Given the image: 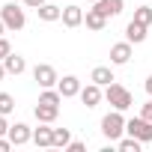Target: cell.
<instances>
[{"instance_id":"cell-25","label":"cell","mask_w":152,"mask_h":152,"mask_svg":"<svg viewBox=\"0 0 152 152\" xmlns=\"http://www.w3.org/2000/svg\"><path fill=\"white\" fill-rule=\"evenodd\" d=\"M66 149H69V152H84V149H87V143H81V140H72Z\"/></svg>"},{"instance_id":"cell-16","label":"cell","mask_w":152,"mask_h":152,"mask_svg":"<svg viewBox=\"0 0 152 152\" xmlns=\"http://www.w3.org/2000/svg\"><path fill=\"white\" fill-rule=\"evenodd\" d=\"M36 15H39V21H60L63 18V6H54V3H42L39 9H36Z\"/></svg>"},{"instance_id":"cell-6","label":"cell","mask_w":152,"mask_h":152,"mask_svg":"<svg viewBox=\"0 0 152 152\" xmlns=\"http://www.w3.org/2000/svg\"><path fill=\"white\" fill-rule=\"evenodd\" d=\"M78 99L87 104V107H99L102 104V99H104V87H99V84H87V87H81V93H78Z\"/></svg>"},{"instance_id":"cell-21","label":"cell","mask_w":152,"mask_h":152,"mask_svg":"<svg viewBox=\"0 0 152 152\" xmlns=\"http://www.w3.org/2000/svg\"><path fill=\"white\" fill-rule=\"evenodd\" d=\"M134 21H140V24L149 27V24H152V6H146V3L137 6V9H134Z\"/></svg>"},{"instance_id":"cell-15","label":"cell","mask_w":152,"mask_h":152,"mask_svg":"<svg viewBox=\"0 0 152 152\" xmlns=\"http://www.w3.org/2000/svg\"><path fill=\"white\" fill-rule=\"evenodd\" d=\"M90 81L99 84V87H107V84H113L116 78H113V69H110V66H96V69L90 72Z\"/></svg>"},{"instance_id":"cell-23","label":"cell","mask_w":152,"mask_h":152,"mask_svg":"<svg viewBox=\"0 0 152 152\" xmlns=\"http://www.w3.org/2000/svg\"><path fill=\"white\" fill-rule=\"evenodd\" d=\"M12 54V45H9V39L6 36H0V60H6Z\"/></svg>"},{"instance_id":"cell-12","label":"cell","mask_w":152,"mask_h":152,"mask_svg":"<svg viewBox=\"0 0 152 152\" xmlns=\"http://www.w3.org/2000/svg\"><path fill=\"white\" fill-rule=\"evenodd\" d=\"M69 30H75V27H81L84 24V9L81 6H63V18H60Z\"/></svg>"},{"instance_id":"cell-19","label":"cell","mask_w":152,"mask_h":152,"mask_svg":"<svg viewBox=\"0 0 152 152\" xmlns=\"http://www.w3.org/2000/svg\"><path fill=\"white\" fill-rule=\"evenodd\" d=\"M116 149H119V152H140V149H143V143H140L137 137H131V134H128V137H119V140H116Z\"/></svg>"},{"instance_id":"cell-7","label":"cell","mask_w":152,"mask_h":152,"mask_svg":"<svg viewBox=\"0 0 152 152\" xmlns=\"http://www.w3.org/2000/svg\"><path fill=\"white\" fill-rule=\"evenodd\" d=\"M81 78H78V75H63V78L57 81V90L63 93V99H75V96H78L81 93Z\"/></svg>"},{"instance_id":"cell-4","label":"cell","mask_w":152,"mask_h":152,"mask_svg":"<svg viewBox=\"0 0 152 152\" xmlns=\"http://www.w3.org/2000/svg\"><path fill=\"white\" fill-rule=\"evenodd\" d=\"M125 131L131 137H137L140 143H152V122L143 119V116H134V119H125Z\"/></svg>"},{"instance_id":"cell-26","label":"cell","mask_w":152,"mask_h":152,"mask_svg":"<svg viewBox=\"0 0 152 152\" xmlns=\"http://www.w3.org/2000/svg\"><path fill=\"white\" fill-rule=\"evenodd\" d=\"M9 134V122H6V116L0 113V137H6Z\"/></svg>"},{"instance_id":"cell-18","label":"cell","mask_w":152,"mask_h":152,"mask_svg":"<svg viewBox=\"0 0 152 152\" xmlns=\"http://www.w3.org/2000/svg\"><path fill=\"white\" fill-rule=\"evenodd\" d=\"M33 143L36 146H51L54 143V128H48V122H39V128H33Z\"/></svg>"},{"instance_id":"cell-28","label":"cell","mask_w":152,"mask_h":152,"mask_svg":"<svg viewBox=\"0 0 152 152\" xmlns=\"http://www.w3.org/2000/svg\"><path fill=\"white\" fill-rule=\"evenodd\" d=\"M21 3H24V6H30V9H39L42 3H48V0H21Z\"/></svg>"},{"instance_id":"cell-27","label":"cell","mask_w":152,"mask_h":152,"mask_svg":"<svg viewBox=\"0 0 152 152\" xmlns=\"http://www.w3.org/2000/svg\"><path fill=\"white\" fill-rule=\"evenodd\" d=\"M12 146H15V143H12L9 137H0V152H9Z\"/></svg>"},{"instance_id":"cell-32","label":"cell","mask_w":152,"mask_h":152,"mask_svg":"<svg viewBox=\"0 0 152 152\" xmlns=\"http://www.w3.org/2000/svg\"><path fill=\"white\" fill-rule=\"evenodd\" d=\"M90 3H96V0H90Z\"/></svg>"},{"instance_id":"cell-24","label":"cell","mask_w":152,"mask_h":152,"mask_svg":"<svg viewBox=\"0 0 152 152\" xmlns=\"http://www.w3.org/2000/svg\"><path fill=\"white\" fill-rule=\"evenodd\" d=\"M140 116H143V119H149V122H152V96H149V102H146V104H143V107H140Z\"/></svg>"},{"instance_id":"cell-3","label":"cell","mask_w":152,"mask_h":152,"mask_svg":"<svg viewBox=\"0 0 152 152\" xmlns=\"http://www.w3.org/2000/svg\"><path fill=\"white\" fill-rule=\"evenodd\" d=\"M0 18H3L6 30H24V24H27V15H24V9H21L18 3H3Z\"/></svg>"},{"instance_id":"cell-9","label":"cell","mask_w":152,"mask_h":152,"mask_svg":"<svg viewBox=\"0 0 152 152\" xmlns=\"http://www.w3.org/2000/svg\"><path fill=\"white\" fill-rule=\"evenodd\" d=\"M128 60H131V42H128V39L110 45V63H113V66H125Z\"/></svg>"},{"instance_id":"cell-17","label":"cell","mask_w":152,"mask_h":152,"mask_svg":"<svg viewBox=\"0 0 152 152\" xmlns=\"http://www.w3.org/2000/svg\"><path fill=\"white\" fill-rule=\"evenodd\" d=\"M3 66H6V72H9V75H24V72H27V60H24L21 54H15V51L3 60Z\"/></svg>"},{"instance_id":"cell-30","label":"cell","mask_w":152,"mask_h":152,"mask_svg":"<svg viewBox=\"0 0 152 152\" xmlns=\"http://www.w3.org/2000/svg\"><path fill=\"white\" fill-rule=\"evenodd\" d=\"M146 93L152 96V75H149V78H146Z\"/></svg>"},{"instance_id":"cell-29","label":"cell","mask_w":152,"mask_h":152,"mask_svg":"<svg viewBox=\"0 0 152 152\" xmlns=\"http://www.w3.org/2000/svg\"><path fill=\"white\" fill-rule=\"evenodd\" d=\"M6 75H9V72H6V66H3V60H0V81H3Z\"/></svg>"},{"instance_id":"cell-22","label":"cell","mask_w":152,"mask_h":152,"mask_svg":"<svg viewBox=\"0 0 152 152\" xmlns=\"http://www.w3.org/2000/svg\"><path fill=\"white\" fill-rule=\"evenodd\" d=\"M15 110V99L9 96V93H0V113H3V116H9Z\"/></svg>"},{"instance_id":"cell-2","label":"cell","mask_w":152,"mask_h":152,"mask_svg":"<svg viewBox=\"0 0 152 152\" xmlns=\"http://www.w3.org/2000/svg\"><path fill=\"white\" fill-rule=\"evenodd\" d=\"M102 134L107 140H113V143L125 134V116H122V110H110V113L102 116Z\"/></svg>"},{"instance_id":"cell-8","label":"cell","mask_w":152,"mask_h":152,"mask_svg":"<svg viewBox=\"0 0 152 152\" xmlns=\"http://www.w3.org/2000/svg\"><path fill=\"white\" fill-rule=\"evenodd\" d=\"M15 146H24V143H30L33 140V128L27 125V122H15V125H9V134H6Z\"/></svg>"},{"instance_id":"cell-10","label":"cell","mask_w":152,"mask_h":152,"mask_svg":"<svg viewBox=\"0 0 152 152\" xmlns=\"http://www.w3.org/2000/svg\"><path fill=\"white\" fill-rule=\"evenodd\" d=\"M33 116L39 119V122H54L57 116H60V104H45V102H36V107H33Z\"/></svg>"},{"instance_id":"cell-1","label":"cell","mask_w":152,"mask_h":152,"mask_svg":"<svg viewBox=\"0 0 152 152\" xmlns=\"http://www.w3.org/2000/svg\"><path fill=\"white\" fill-rule=\"evenodd\" d=\"M104 102H107L113 110H122V113H125V110L134 104V96H131V90H125L122 84H116V81H113V84H107V87H104Z\"/></svg>"},{"instance_id":"cell-11","label":"cell","mask_w":152,"mask_h":152,"mask_svg":"<svg viewBox=\"0 0 152 152\" xmlns=\"http://www.w3.org/2000/svg\"><path fill=\"white\" fill-rule=\"evenodd\" d=\"M146 30H149L146 24H140V21L131 18V21L125 24V39H128L131 45H140V42H146Z\"/></svg>"},{"instance_id":"cell-20","label":"cell","mask_w":152,"mask_h":152,"mask_svg":"<svg viewBox=\"0 0 152 152\" xmlns=\"http://www.w3.org/2000/svg\"><path fill=\"white\" fill-rule=\"evenodd\" d=\"M72 143V134H69V128H54V143L51 146H60V149H66Z\"/></svg>"},{"instance_id":"cell-14","label":"cell","mask_w":152,"mask_h":152,"mask_svg":"<svg viewBox=\"0 0 152 152\" xmlns=\"http://www.w3.org/2000/svg\"><path fill=\"white\" fill-rule=\"evenodd\" d=\"M102 15H107V18H116L122 9H125V0H96V3H93Z\"/></svg>"},{"instance_id":"cell-13","label":"cell","mask_w":152,"mask_h":152,"mask_svg":"<svg viewBox=\"0 0 152 152\" xmlns=\"http://www.w3.org/2000/svg\"><path fill=\"white\" fill-rule=\"evenodd\" d=\"M84 24H87L90 30L102 33V30L107 27V15H102V12H99V9L93 6V9H87V12H84Z\"/></svg>"},{"instance_id":"cell-5","label":"cell","mask_w":152,"mask_h":152,"mask_svg":"<svg viewBox=\"0 0 152 152\" xmlns=\"http://www.w3.org/2000/svg\"><path fill=\"white\" fill-rule=\"evenodd\" d=\"M33 81L45 90V87H57L60 75H57V69H54L51 63H36V66H33Z\"/></svg>"},{"instance_id":"cell-31","label":"cell","mask_w":152,"mask_h":152,"mask_svg":"<svg viewBox=\"0 0 152 152\" xmlns=\"http://www.w3.org/2000/svg\"><path fill=\"white\" fill-rule=\"evenodd\" d=\"M6 33V24H3V18H0V36H3Z\"/></svg>"}]
</instances>
